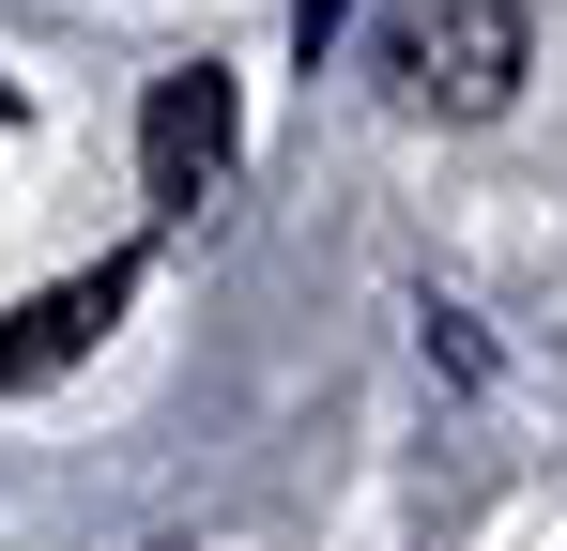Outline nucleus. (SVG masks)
<instances>
[{
  "instance_id": "f257e3e1",
  "label": "nucleus",
  "mask_w": 567,
  "mask_h": 551,
  "mask_svg": "<svg viewBox=\"0 0 567 551\" xmlns=\"http://www.w3.org/2000/svg\"><path fill=\"white\" fill-rule=\"evenodd\" d=\"M383 77L445 123H491L522 92V0H383Z\"/></svg>"
},
{
  "instance_id": "f03ea898",
  "label": "nucleus",
  "mask_w": 567,
  "mask_h": 551,
  "mask_svg": "<svg viewBox=\"0 0 567 551\" xmlns=\"http://www.w3.org/2000/svg\"><path fill=\"white\" fill-rule=\"evenodd\" d=\"M230 138H246L230 77H215V62H185V77H154V107H138V184H154L169 215H199V199L230 184Z\"/></svg>"
},
{
  "instance_id": "7ed1b4c3",
  "label": "nucleus",
  "mask_w": 567,
  "mask_h": 551,
  "mask_svg": "<svg viewBox=\"0 0 567 551\" xmlns=\"http://www.w3.org/2000/svg\"><path fill=\"white\" fill-rule=\"evenodd\" d=\"M123 291H138V261H93V276H62V291H31V306L0 322V383H16V398H31V383H62V367L123 322Z\"/></svg>"
},
{
  "instance_id": "20e7f679",
  "label": "nucleus",
  "mask_w": 567,
  "mask_h": 551,
  "mask_svg": "<svg viewBox=\"0 0 567 551\" xmlns=\"http://www.w3.org/2000/svg\"><path fill=\"white\" fill-rule=\"evenodd\" d=\"M338 15H353V0H291V46L322 62V46H338Z\"/></svg>"
},
{
  "instance_id": "39448f33",
  "label": "nucleus",
  "mask_w": 567,
  "mask_h": 551,
  "mask_svg": "<svg viewBox=\"0 0 567 551\" xmlns=\"http://www.w3.org/2000/svg\"><path fill=\"white\" fill-rule=\"evenodd\" d=\"M0 123H16V77H0Z\"/></svg>"
}]
</instances>
